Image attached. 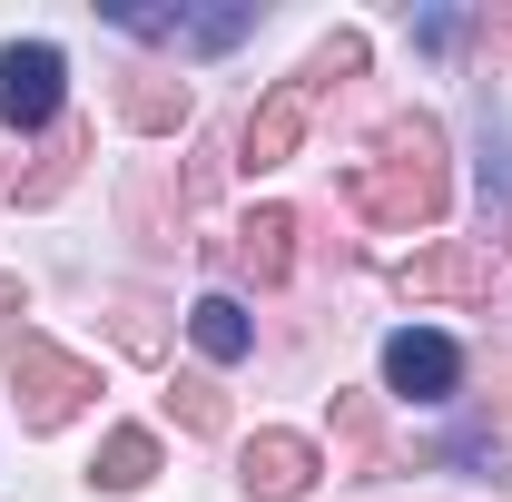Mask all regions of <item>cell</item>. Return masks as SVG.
Listing matches in <instances>:
<instances>
[{"label":"cell","instance_id":"5","mask_svg":"<svg viewBox=\"0 0 512 502\" xmlns=\"http://www.w3.org/2000/svg\"><path fill=\"white\" fill-rule=\"evenodd\" d=\"M60 50L50 40H10L0 50V119L10 128H60Z\"/></svg>","mask_w":512,"mask_h":502},{"label":"cell","instance_id":"18","mask_svg":"<svg viewBox=\"0 0 512 502\" xmlns=\"http://www.w3.org/2000/svg\"><path fill=\"white\" fill-rule=\"evenodd\" d=\"M0 315H20V276L10 266H0Z\"/></svg>","mask_w":512,"mask_h":502},{"label":"cell","instance_id":"11","mask_svg":"<svg viewBox=\"0 0 512 502\" xmlns=\"http://www.w3.org/2000/svg\"><path fill=\"white\" fill-rule=\"evenodd\" d=\"M79 158H89V128H79V119H60V128H50V148H40V168L20 178V207H60V197H69V178H79Z\"/></svg>","mask_w":512,"mask_h":502},{"label":"cell","instance_id":"8","mask_svg":"<svg viewBox=\"0 0 512 502\" xmlns=\"http://www.w3.org/2000/svg\"><path fill=\"white\" fill-rule=\"evenodd\" d=\"M296 227H306V217H296V207H256L247 227H237V276H256V286H286V266H296Z\"/></svg>","mask_w":512,"mask_h":502},{"label":"cell","instance_id":"15","mask_svg":"<svg viewBox=\"0 0 512 502\" xmlns=\"http://www.w3.org/2000/svg\"><path fill=\"white\" fill-rule=\"evenodd\" d=\"M355 69H365V30H335V40H325L296 79H306V89H335V79H355Z\"/></svg>","mask_w":512,"mask_h":502},{"label":"cell","instance_id":"16","mask_svg":"<svg viewBox=\"0 0 512 502\" xmlns=\"http://www.w3.org/2000/svg\"><path fill=\"white\" fill-rule=\"evenodd\" d=\"M109 315H119V345H128V355H148V365L168 355V325H158V306H148V296H119Z\"/></svg>","mask_w":512,"mask_h":502},{"label":"cell","instance_id":"7","mask_svg":"<svg viewBox=\"0 0 512 502\" xmlns=\"http://www.w3.org/2000/svg\"><path fill=\"white\" fill-rule=\"evenodd\" d=\"M237 483H247L256 502H296L316 483V443L306 434H256L247 453H237Z\"/></svg>","mask_w":512,"mask_h":502},{"label":"cell","instance_id":"2","mask_svg":"<svg viewBox=\"0 0 512 502\" xmlns=\"http://www.w3.org/2000/svg\"><path fill=\"white\" fill-rule=\"evenodd\" d=\"M10 394H20V424L30 434H60L69 414L99 394V365H79L50 335H10Z\"/></svg>","mask_w":512,"mask_h":502},{"label":"cell","instance_id":"1","mask_svg":"<svg viewBox=\"0 0 512 502\" xmlns=\"http://www.w3.org/2000/svg\"><path fill=\"white\" fill-rule=\"evenodd\" d=\"M345 197L375 217V227H434L453 207V168H444V128L424 119V109H404V119H384L375 158H355L345 168Z\"/></svg>","mask_w":512,"mask_h":502},{"label":"cell","instance_id":"12","mask_svg":"<svg viewBox=\"0 0 512 502\" xmlns=\"http://www.w3.org/2000/svg\"><path fill=\"white\" fill-rule=\"evenodd\" d=\"M188 335H197V355H207V365H237V355L256 345V325H247L237 296H197V306H188Z\"/></svg>","mask_w":512,"mask_h":502},{"label":"cell","instance_id":"13","mask_svg":"<svg viewBox=\"0 0 512 502\" xmlns=\"http://www.w3.org/2000/svg\"><path fill=\"white\" fill-rule=\"evenodd\" d=\"M335 434H345V463H355V473L384 463V434H375V404H365V394H335Z\"/></svg>","mask_w":512,"mask_h":502},{"label":"cell","instance_id":"9","mask_svg":"<svg viewBox=\"0 0 512 502\" xmlns=\"http://www.w3.org/2000/svg\"><path fill=\"white\" fill-rule=\"evenodd\" d=\"M119 119H128V128H148V138L188 128V79H168V69H128V89H119Z\"/></svg>","mask_w":512,"mask_h":502},{"label":"cell","instance_id":"14","mask_svg":"<svg viewBox=\"0 0 512 502\" xmlns=\"http://www.w3.org/2000/svg\"><path fill=\"white\" fill-rule=\"evenodd\" d=\"M168 414L188 424V434H227V394L207 375H178V394H168Z\"/></svg>","mask_w":512,"mask_h":502},{"label":"cell","instance_id":"3","mask_svg":"<svg viewBox=\"0 0 512 502\" xmlns=\"http://www.w3.org/2000/svg\"><path fill=\"white\" fill-rule=\"evenodd\" d=\"M306 119H316V89H306V79H276L247 109V128H237V168H247V178L256 168H286V158L306 148Z\"/></svg>","mask_w":512,"mask_h":502},{"label":"cell","instance_id":"4","mask_svg":"<svg viewBox=\"0 0 512 502\" xmlns=\"http://www.w3.org/2000/svg\"><path fill=\"white\" fill-rule=\"evenodd\" d=\"M384 384H394L404 404H453V384H463V345L434 335V325H404V335H384Z\"/></svg>","mask_w":512,"mask_h":502},{"label":"cell","instance_id":"17","mask_svg":"<svg viewBox=\"0 0 512 502\" xmlns=\"http://www.w3.org/2000/svg\"><path fill=\"white\" fill-rule=\"evenodd\" d=\"M247 20L256 10H207V20H188V30L207 40V50H227V40H247Z\"/></svg>","mask_w":512,"mask_h":502},{"label":"cell","instance_id":"10","mask_svg":"<svg viewBox=\"0 0 512 502\" xmlns=\"http://www.w3.org/2000/svg\"><path fill=\"white\" fill-rule=\"evenodd\" d=\"M148 473H158V434L148 424H119V434L99 443V463H89L99 493H148Z\"/></svg>","mask_w":512,"mask_h":502},{"label":"cell","instance_id":"6","mask_svg":"<svg viewBox=\"0 0 512 502\" xmlns=\"http://www.w3.org/2000/svg\"><path fill=\"white\" fill-rule=\"evenodd\" d=\"M404 296L483 306V296H493V256L473 247V237H453V247H424V256H404Z\"/></svg>","mask_w":512,"mask_h":502}]
</instances>
